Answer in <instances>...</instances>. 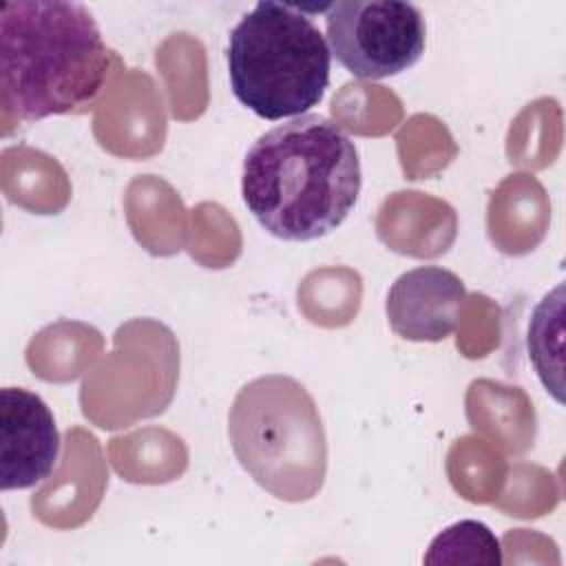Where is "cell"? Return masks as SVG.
<instances>
[{"label":"cell","instance_id":"6da1fadb","mask_svg":"<svg viewBox=\"0 0 566 566\" xmlns=\"http://www.w3.org/2000/svg\"><path fill=\"white\" fill-rule=\"evenodd\" d=\"M363 186L356 144L323 115L265 130L245 153L241 195L256 223L283 241H314L354 210Z\"/></svg>","mask_w":566,"mask_h":566},{"label":"cell","instance_id":"7a4b0ae2","mask_svg":"<svg viewBox=\"0 0 566 566\" xmlns=\"http://www.w3.org/2000/svg\"><path fill=\"white\" fill-rule=\"evenodd\" d=\"M111 55L80 2L15 0L0 11V104L7 119L84 111L106 84Z\"/></svg>","mask_w":566,"mask_h":566},{"label":"cell","instance_id":"3957f363","mask_svg":"<svg viewBox=\"0 0 566 566\" xmlns=\"http://www.w3.org/2000/svg\"><path fill=\"white\" fill-rule=\"evenodd\" d=\"M226 57L234 97L261 119L307 115L329 84L327 40L294 4L256 2L230 31Z\"/></svg>","mask_w":566,"mask_h":566},{"label":"cell","instance_id":"277c9868","mask_svg":"<svg viewBox=\"0 0 566 566\" xmlns=\"http://www.w3.org/2000/svg\"><path fill=\"white\" fill-rule=\"evenodd\" d=\"M228 433L241 467L274 497L303 502L323 486L325 429L298 380L270 374L243 385L228 413Z\"/></svg>","mask_w":566,"mask_h":566},{"label":"cell","instance_id":"5b68a950","mask_svg":"<svg viewBox=\"0 0 566 566\" xmlns=\"http://www.w3.org/2000/svg\"><path fill=\"white\" fill-rule=\"evenodd\" d=\"M332 57L360 80H382L411 69L424 53L420 9L400 0H340L325 9Z\"/></svg>","mask_w":566,"mask_h":566},{"label":"cell","instance_id":"8992f818","mask_svg":"<svg viewBox=\"0 0 566 566\" xmlns=\"http://www.w3.org/2000/svg\"><path fill=\"white\" fill-rule=\"evenodd\" d=\"M60 458V431L49 405L22 387L0 391V486L31 489Z\"/></svg>","mask_w":566,"mask_h":566},{"label":"cell","instance_id":"52a82bcc","mask_svg":"<svg viewBox=\"0 0 566 566\" xmlns=\"http://www.w3.org/2000/svg\"><path fill=\"white\" fill-rule=\"evenodd\" d=\"M467 287L440 265L402 272L389 287L385 312L391 329L411 343H438L460 325Z\"/></svg>","mask_w":566,"mask_h":566},{"label":"cell","instance_id":"ba28073f","mask_svg":"<svg viewBox=\"0 0 566 566\" xmlns=\"http://www.w3.org/2000/svg\"><path fill=\"white\" fill-rule=\"evenodd\" d=\"M424 564H502L495 533L478 520H460L438 533L422 557Z\"/></svg>","mask_w":566,"mask_h":566}]
</instances>
